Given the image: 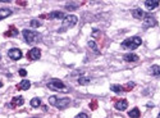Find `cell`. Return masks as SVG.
Instances as JSON below:
<instances>
[{"label": "cell", "instance_id": "cell-1", "mask_svg": "<svg viewBox=\"0 0 160 118\" xmlns=\"http://www.w3.org/2000/svg\"><path fill=\"white\" fill-rule=\"evenodd\" d=\"M22 36L27 44H35V42H38L41 40V35L38 34V32L32 31V30H27V28L22 31Z\"/></svg>", "mask_w": 160, "mask_h": 118}, {"label": "cell", "instance_id": "cell-2", "mask_svg": "<svg viewBox=\"0 0 160 118\" xmlns=\"http://www.w3.org/2000/svg\"><path fill=\"white\" fill-rule=\"evenodd\" d=\"M142 44V40L137 36H133V37H128L122 42V46L124 49H128V50H134L137 49L140 45Z\"/></svg>", "mask_w": 160, "mask_h": 118}, {"label": "cell", "instance_id": "cell-3", "mask_svg": "<svg viewBox=\"0 0 160 118\" xmlns=\"http://www.w3.org/2000/svg\"><path fill=\"white\" fill-rule=\"evenodd\" d=\"M47 87L53 91H63V92L69 91V89L65 86V83L63 81H60V80H58V78H54V80H51V81L47 82Z\"/></svg>", "mask_w": 160, "mask_h": 118}, {"label": "cell", "instance_id": "cell-4", "mask_svg": "<svg viewBox=\"0 0 160 118\" xmlns=\"http://www.w3.org/2000/svg\"><path fill=\"white\" fill-rule=\"evenodd\" d=\"M49 103L51 105L56 107L58 109H64L71 104V99L69 98H63V99H56V96H50Z\"/></svg>", "mask_w": 160, "mask_h": 118}, {"label": "cell", "instance_id": "cell-5", "mask_svg": "<svg viewBox=\"0 0 160 118\" xmlns=\"http://www.w3.org/2000/svg\"><path fill=\"white\" fill-rule=\"evenodd\" d=\"M77 21H78V18H77L76 16H73V14H67V16L64 17V20H63V28H60L59 32H63L65 31L67 28H71V27H74Z\"/></svg>", "mask_w": 160, "mask_h": 118}, {"label": "cell", "instance_id": "cell-6", "mask_svg": "<svg viewBox=\"0 0 160 118\" xmlns=\"http://www.w3.org/2000/svg\"><path fill=\"white\" fill-rule=\"evenodd\" d=\"M27 58L30 60H38L41 58V50L38 48H32L31 50H28Z\"/></svg>", "mask_w": 160, "mask_h": 118}, {"label": "cell", "instance_id": "cell-7", "mask_svg": "<svg viewBox=\"0 0 160 118\" xmlns=\"http://www.w3.org/2000/svg\"><path fill=\"white\" fill-rule=\"evenodd\" d=\"M8 56L11 58L12 60H19L23 56V53H22V50L21 49H17V48H14V49H11L8 51Z\"/></svg>", "mask_w": 160, "mask_h": 118}, {"label": "cell", "instance_id": "cell-8", "mask_svg": "<svg viewBox=\"0 0 160 118\" xmlns=\"http://www.w3.org/2000/svg\"><path fill=\"white\" fill-rule=\"evenodd\" d=\"M156 25H158V21L155 20V18L151 16V14H147V16H145V18H143V27H145V28L155 27Z\"/></svg>", "mask_w": 160, "mask_h": 118}, {"label": "cell", "instance_id": "cell-9", "mask_svg": "<svg viewBox=\"0 0 160 118\" xmlns=\"http://www.w3.org/2000/svg\"><path fill=\"white\" fill-rule=\"evenodd\" d=\"M64 17H65V14L59 11L51 12L47 16H42V18H49V20H64Z\"/></svg>", "mask_w": 160, "mask_h": 118}, {"label": "cell", "instance_id": "cell-10", "mask_svg": "<svg viewBox=\"0 0 160 118\" xmlns=\"http://www.w3.org/2000/svg\"><path fill=\"white\" fill-rule=\"evenodd\" d=\"M23 103H25L23 96H14L12 99V101L8 104V107L9 108H16V107H19V105H23Z\"/></svg>", "mask_w": 160, "mask_h": 118}, {"label": "cell", "instance_id": "cell-11", "mask_svg": "<svg viewBox=\"0 0 160 118\" xmlns=\"http://www.w3.org/2000/svg\"><path fill=\"white\" fill-rule=\"evenodd\" d=\"M128 107V101L125 100V99H120V100H117L114 104V108L117 110H125Z\"/></svg>", "mask_w": 160, "mask_h": 118}, {"label": "cell", "instance_id": "cell-12", "mask_svg": "<svg viewBox=\"0 0 160 118\" xmlns=\"http://www.w3.org/2000/svg\"><path fill=\"white\" fill-rule=\"evenodd\" d=\"M159 4H160L159 0H146V2H145V7H146L149 11H152V9L159 7Z\"/></svg>", "mask_w": 160, "mask_h": 118}, {"label": "cell", "instance_id": "cell-13", "mask_svg": "<svg viewBox=\"0 0 160 118\" xmlns=\"http://www.w3.org/2000/svg\"><path fill=\"white\" fill-rule=\"evenodd\" d=\"M18 34H19V31L17 30V28L14 26H11V28H9L8 31L4 32V36H5V37H17Z\"/></svg>", "mask_w": 160, "mask_h": 118}, {"label": "cell", "instance_id": "cell-14", "mask_svg": "<svg viewBox=\"0 0 160 118\" xmlns=\"http://www.w3.org/2000/svg\"><path fill=\"white\" fill-rule=\"evenodd\" d=\"M30 87H31V82L28 81V80H23V81H21L17 85L18 90H28Z\"/></svg>", "mask_w": 160, "mask_h": 118}, {"label": "cell", "instance_id": "cell-15", "mask_svg": "<svg viewBox=\"0 0 160 118\" xmlns=\"http://www.w3.org/2000/svg\"><path fill=\"white\" fill-rule=\"evenodd\" d=\"M9 16H12V9H8V8H0V21L2 20H5Z\"/></svg>", "mask_w": 160, "mask_h": 118}, {"label": "cell", "instance_id": "cell-16", "mask_svg": "<svg viewBox=\"0 0 160 118\" xmlns=\"http://www.w3.org/2000/svg\"><path fill=\"white\" fill-rule=\"evenodd\" d=\"M132 16L134 18H137V20H142V18H145V13L142 9H140V8H136L132 11Z\"/></svg>", "mask_w": 160, "mask_h": 118}, {"label": "cell", "instance_id": "cell-17", "mask_svg": "<svg viewBox=\"0 0 160 118\" xmlns=\"http://www.w3.org/2000/svg\"><path fill=\"white\" fill-rule=\"evenodd\" d=\"M123 60H124V62H137L138 56L136 54H124L123 55Z\"/></svg>", "mask_w": 160, "mask_h": 118}, {"label": "cell", "instance_id": "cell-18", "mask_svg": "<svg viewBox=\"0 0 160 118\" xmlns=\"http://www.w3.org/2000/svg\"><path fill=\"white\" fill-rule=\"evenodd\" d=\"M150 73L152 74V76H158V77H160V65H151L150 67Z\"/></svg>", "mask_w": 160, "mask_h": 118}, {"label": "cell", "instance_id": "cell-19", "mask_svg": "<svg viewBox=\"0 0 160 118\" xmlns=\"http://www.w3.org/2000/svg\"><path fill=\"white\" fill-rule=\"evenodd\" d=\"M128 116H129L131 118H138L140 116H141V112H140L138 108H133L132 110H129Z\"/></svg>", "mask_w": 160, "mask_h": 118}, {"label": "cell", "instance_id": "cell-20", "mask_svg": "<svg viewBox=\"0 0 160 118\" xmlns=\"http://www.w3.org/2000/svg\"><path fill=\"white\" fill-rule=\"evenodd\" d=\"M110 90L114 91L115 94H120V92L124 91V87L119 86V85H111V86H110Z\"/></svg>", "mask_w": 160, "mask_h": 118}, {"label": "cell", "instance_id": "cell-21", "mask_svg": "<svg viewBox=\"0 0 160 118\" xmlns=\"http://www.w3.org/2000/svg\"><path fill=\"white\" fill-rule=\"evenodd\" d=\"M30 104H31V107H32V108H38L40 105H42V104H41V100H40L38 98H33L32 100H31Z\"/></svg>", "mask_w": 160, "mask_h": 118}, {"label": "cell", "instance_id": "cell-22", "mask_svg": "<svg viewBox=\"0 0 160 118\" xmlns=\"http://www.w3.org/2000/svg\"><path fill=\"white\" fill-rule=\"evenodd\" d=\"M87 44H89V46H90V48H91V49H92V50L95 51L96 54H100V50H99V48H98V46H96V42H95V41L90 40L89 42H87Z\"/></svg>", "mask_w": 160, "mask_h": 118}, {"label": "cell", "instance_id": "cell-23", "mask_svg": "<svg viewBox=\"0 0 160 118\" xmlns=\"http://www.w3.org/2000/svg\"><path fill=\"white\" fill-rule=\"evenodd\" d=\"M91 82V77H85V76H82L78 78V83L80 85H89Z\"/></svg>", "mask_w": 160, "mask_h": 118}, {"label": "cell", "instance_id": "cell-24", "mask_svg": "<svg viewBox=\"0 0 160 118\" xmlns=\"http://www.w3.org/2000/svg\"><path fill=\"white\" fill-rule=\"evenodd\" d=\"M30 26L33 27V28H38V27L41 26V22L37 21V20H32V21L30 22Z\"/></svg>", "mask_w": 160, "mask_h": 118}, {"label": "cell", "instance_id": "cell-25", "mask_svg": "<svg viewBox=\"0 0 160 118\" xmlns=\"http://www.w3.org/2000/svg\"><path fill=\"white\" fill-rule=\"evenodd\" d=\"M90 109H91V110L98 109V100H92V101L90 103Z\"/></svg>", "mask_w": 160, "mask_h": 118}, {"label": "cell", "instance_id": "cell-26", "mask_svg": "<svg viewBox=\"0 0 160 118\" xmlns=\"http://www.w3.org/2000/svg\"><path fill=\"white\" fill-rule=\"evenodd\" d=\"M134 85H136L134 82H128V83H127V86L124 87V91H129V90H132V89L134 87Z\"/></svg>", "mask_w": 160, "mask_h": 118}, {"label": "cell", "instance_id": "cell-27", "mask_svg": "<svg viewBox=\"0 0 160 118\" xmlns=\"http://www.w3.org/2000/svg\"><path fill=\"white\" fill-rule=\"evenodd\" d=\"M18 74H19V76H22V77H26L27 76V71L26 69H19L18 71Z\"/></svg>", "mask_w": 160, "mask_h": 118}, {"label": "cell", "instance_id": "cell-28", "mask_svg": "<svg viewBox=\"0 0 160 118\" xmlns=\"http://www.w3.org/2000/svg\"><path fill=\"white\" fill-rule=\"evenodd\" d=\"M74 118H89V116H87L86 113H78V114H77Z\"/></svg>", "mask_w": 160, "mask_h": 118}, {"label": "cell", "instance_id": "cell-29", "mask_svg": "<svg viewBox=\"0 0 160 118\" xmlns=\"http://www.w3.org/2000/svg\"><path fill=\"white\" fill-rule=\"evenodd\" d=\"M18 5H22V7H26L27 5V2H16Z\"/></svg>", "mask_w": 160, "mask_h": 118}, {"label": "cell", "instance_id": "cell-30", "mask_svg": "<svg viewBox=\"0 0 160 118\" xmlns=\"http://www.w3.org/2000/svg\"><path fill=\"white\" fill-rule=\"evenodd\" d=\"M2 86H3V82H2V81H0V87H2Z\"/></svg>", "mask_w": 160, "mask_h": 118}, {"label": "cell", "instance_id": "cell-31", "mask_svg": "<svg viewBox=\"0 0 160 118\" xmlns=\"http://www.w3.org/2000/svg\"><path fill=\"white\" fill-rule=\"evenodd\" d=\"M31 118H40V117H31Z\"/></svg>", "mask_w": 160, "mask_h": 118}, {"label": "cell", "instance_id": "cell-32", "mask_svg": "<svg viewBox=\"0 0 160 118\" xmlns=\"http://www.w3.org/2000/svg\"><path fill=\"white\" fill-rule=\"evenodd\" d=\"M0 59H2V55H0Z\"/></svg>", "mask_w": 160, "mask_h": 118}]
</instances>
